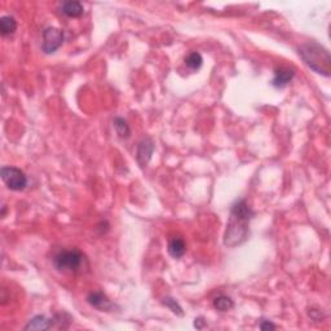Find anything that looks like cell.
<instances>
[{"instance_id":"52a82bcc","label":"cell","mask_w":331,"mask_h":331,"mask_svg":"<svg viewBox=\"0 0 331 331\" xmlns=\"http://www.w3.org/2000/svg\"><path fill=\"white\" fill-rule=\"evenodd\" d=\"M87 302L91 304L92 306H94V308L100 310H106V312H109V310H112V308H114V304H112L109 298L104 294V292H101V291H94V292H91V294L87 296Z\"/></svg>"},{"instance_id":"d6986e66","label":"cell","mask_w":331,"mask_h":331,"mask_svg":"<svg viewBox=\"0 0 331 331\" xmlns=\"http://www.w3.org/2000/svg\"><path fill=\"white\" fill-rule=\"evenodd\" d=\"M6 207L3 206V208H2V218H4V215H6Z\"/></svg>"},{"instance_id":"6da1fadb","label":"cell","mask_w":331,"mask_h":331,"mask_svg":"<svg viewBox=\"0 0 331 331\" xmlns=\"http://www.w3.org/2000/svg\"><path fill=\"white\" fill-rule=\"evenodd\" d=\"M254 218V211L244 200H240L232 206L226 230L224 234V244L236 247L246 242L250 233V222Z\"/></svg>"},{"instance_id":"8fae6325","label":"cell","mask_w":331,"mask_h":331,"mask_svg":"<svg viewBox=\"0 0 331 331\" xmlns=\"http://www.w3.org/2000/svg\"><path fill=\"white\" fill-rule=\"evenodd\" d=\"M62 13L65 16L70 17V18H76L80 17L84 13V8L80 2H65L61 6Z\"/></svg>"},{"instance_id":"30bf717a","label":"cell","mask_w":331,"mask_h":331,"mask_svg":"<svg viewBox=\"0 0 331 331\" xmlns=\"http://www.w3.org/2000/svg\"><path fill=\"white\" fill-rule=\"evenodd\" d=\"M186 252V244L182 238H172L168 244V254L174 259H180Z\"/></svg>"},{"instance_id":"e0dca14e","label":"cell","mask_w":331,"mask_h":331,"mask_svg":"<svg viewBox=\"0 0 331 331\" xmlns=\"http://www.w3.org/2000/svg\"><path fill=\"white\" fill-rule=\"evenodd\" d=\"M259 328H262V330H274V328H277V326H276L274 324H272L270 321L262 320V324L259 325Z\"/></svg>"},{"instance_id":"4fadbf2b","label":"cell","mask_w":331,"mask_h":331,"mask_svg":"<svg viewBox=\"0 0 331 331\" xmlns=\"http://www.w3.org/2000/svg\"><path fill=\"white\" fill-rule=\"evenodd\" d=\"M214 306L218 310L226 312V310H232L234 306V302L229 296H226V295H220V296L215 298V300H214Z\"/></svg>"},{"instance_id":"7c38bea8","label":"cell","mask_w":331,"mask_h":331,"mask_svg":"<svg viewBox=\"0 0 331 331\" xmlns=\"http://www.w3.org/2000/svg\"><path fill=\"white\" fill-rule=\"evenodd\" d=\"M17 30V21L12 16H3L0 18V32L3 36L10 35Z\"/></svg>"},{"instance_id":"7a4b0ae2","label":"cell","mask_w":331,"mask_h":331,"mask_svg":"<svg viewBox=\"0 0 331 331\" xmlns=\"http://www.w3.org/2000/svg\"><path fill=\"white\" fill-rule=\"evenodd\" d=\"M299 56L317 74L328 76L331 72V58L328 50L318 43H306L299 48Z\"/></svg>"},{"instance_id":"ba28073f","label":"cell","mask_w":331,"mask_h":331,"mask_svg":"<svg viewBox=\"0 0 331 331\" xmlns=\"http://www.w3.org/2000/svg\"><path fill=\"white\" fill-rule=\"evenodd\" d=\"M295 76V72L292 69H288V68H280L278 70H276L274 72V78L272 80L273 87L276 88H284L286 86L290 83Z\"/></svg>"},{"instance_id":"5b68a950","label":"cell","mask_w":331,"mask_h":331,"mask_svg":"<svg viewBox=\"0 0 331 331\" xmlns=\"http://www.w3.org/2000/svg\"><path fill=\"white\" fill-rule=\"evenodd\" d=\"M65 35L62 30L57 28H47L43 32V43H42V50L47 54H54L64 43Z\"/></svg>"},{"instance_id":"277c9868","label":"cell","mask_w":331,"mask_h":331,"mask_svg":"<svg viewBox=\"0 0 331 331\" xmlns=\"http://www.w3.org/2000/svg\"><path fill=\"white\" fill-rule=\"evenodd\" d=\"M0 175L3 182L8 186V189L14 192H21L28 186V176L25 175V172L21 171L17 167L13 166H4L0 170Z\"/></svg>"},{"instance_id":"ac0fdd59","label":"cell","mask_w":331,"mask_h":331,"mask_svg":"<svg viewBox=\"0 0 331 331\" xmlns=\"http://www.w3.org/2000/svg\"><path fill=\"white\" fill-rule=\"evenodd\" d=\"M194 326L197 328H203L206 326V322L203 320V317H198V318L194 320Z\"/></svg>"},{"instance_id":"9c48e42d","label":"cell","mask_w":331,"mask_h":331,"mask_svg":"<svg viewBox=\"0 0 331 331\" xmlns=\"http://www.w3.org/2000/svg\"><path fill=\"white\" fill-rule=\"evenodd\" d=\"M54 320L47 318L46 316H35L25 326V330H48L54 326Z\"/></svg>"},{"instance_id":"2e32d148","label":"cell","mask_w":331,"mask_h":331,"mask_svg":"<svg viewBox=\"0 0 331 331\" xmlns=\"http://www.w3.org/2000/svg\"><path fill=\"white\" fill-rule=\"evenodd\" d=\"M162 303L164 304V306H167V308H170V310H171L172 312L175 313V314L180 316V317H182V316H184V312H182V306H180V304H178V302H176V299H174V298H170V296L164 298V299L162 300Z\"/></svg>"},{"instance_id":"3957f363","label":"cell","mask_w":331,"mask_h":331,"mask_svg":"<svg viewBox=\"0 0 331 331\" xmlns=\"http://www.w3.org/2000/svg\"><path fill=\"white\" fill-rule=\"evenodd\" d=\"M83 262H84L83 254L76 248H70L57 254L54 259V266L58 272L75 273L82 268Z\"/></svg>"},{"instance_id":"9a60e30c","label":"cell","mask_w":331,"mask_h":331,"mask_svg":"<svg viewBox=\"0 0 331 331\" xmlns=\"http://www.w3.org/2000/svg\"><path fill=\"white\" fill-rule=\"evenodd\" d=\"M114 127H116V134H118V136L120 138H127L130 136V134H131L128 124H127V120H124L123 118L114 119Z\"/></svg>"},{"instance_id":"5bb4252c","label":"cell","mask_w":331,"mask_h":331,"mask_svg":"<svg viewBox=\"0 0 331 331\" xmlns=\"http://www.w3.org/2000/svg\"><path fill=\"white\" fill-rule=\"evenodd\" d=\"M185 64H186L188 68L190 70H193V72L200 70V66H202L203 64L202 54H198V52H192V54H188L186 58H185Z\"/></svg>"},{"instance_id":"8992f818","label":"cell","mask_w":331,"mask_h":331,"mask_svg":"<svg viewBox=\"0 0 331 331\" xmlns=\"http://www.w3.org/2000/svg\"><path fill=\"white\" fill-rule=\"evenodd\" d=\"M154 149H156V145H154V141L150 138H145L138 142V153H136V160H138V166L141 168L146 167L148 163L152 160V156L154 153Z\"/></svg>"}]
</instances>
